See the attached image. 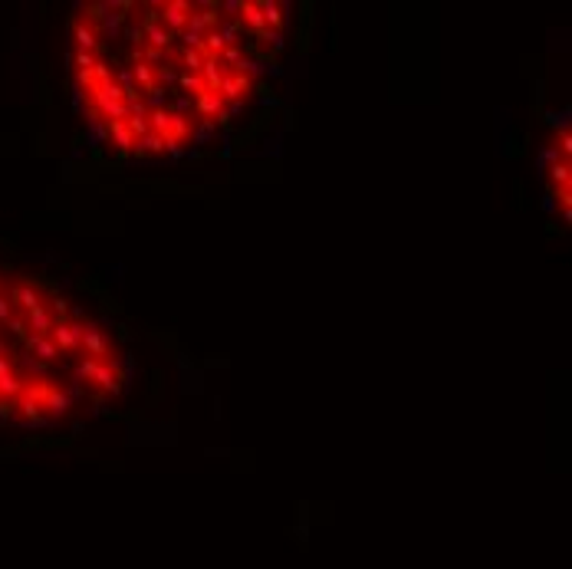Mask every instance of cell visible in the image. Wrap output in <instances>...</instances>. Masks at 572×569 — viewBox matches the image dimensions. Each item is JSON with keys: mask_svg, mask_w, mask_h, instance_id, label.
<instances>
[{"mask_svg": "<svg viewBox=\"0 0 572 569\" xmlns=\"http://www.w3.org/2000/svg\"><path fill=\"white\" fill-rule=\"evenodd\" d=\"M191 135V122H188V116L184 112H172L168 109V125H165V142H178L181 145L184 139Z\"/></svg>", "mask_w": 572, "mask_h": 569, "instance_id": "obj_8", "label": "cell"}, {"mask_svg": "<svg viewBox=\"0 0 572 569\" xmlns=\"http://www.w3.org/2000/svg\"><path fill=\"white\" fill-rule=\"evenodd\" d=\"M562 151H566V155H572V135H569V132H562Z\"/></svg>", "mask_w": 572, "mask_h": 569, "instance_id": "obj_26", "label": "cell"}, {"mask_svg": "<svg viewBox=\"0 0 572 569\" xmlns=\"http://www.w3.org/2000/svg\"><path fill=\"white\" fill-rule=\"evenodd\" d=\"M76 378L79 382H89L99 395H116L122 388V372L116 359H83L76 365Z\"/></svg>", "mask_w": 572, "mask_h": 569, "instance_id": "obj_1", "label": "cell"}, {"mask_svg": "<svg viewBox=\"0 0 572 569\" xmlns=\"http://www.w3.org/2000/svg\"><path fill=\"white\" fill-rule=\"evenodd\" d=\"M50 339L56 343V349H60V352H83V322H76V320H63V322H60V320H56Z\"/></svg>", "mask_w": 572, "mask_h": 569, "instance_id": "obj_3", "label": "cell"}, {"mask_svg": "<svg viewBox=\"0 0 572 569\" xmlns=\"http://www.w3.org/2000/svg\"><path fill=\"white\" fill-rule=\"evenodd\" d=\"M132 79H135V86H139L141 92H151V89L158 86V83H155V66L141 63V60H132Z\"/></svg>", "mask_w": 572, "mask_h": 569, "instance_id": "obj_12", "label": "cell"}, {"mask_svg": "<svg viewBox=\"0 0 572 569\" xmlns=\"http://www.w3.org/2000/svg\"><path fill=\"white\" fill-rule=\"evenodd\" d=\"M148 112H155V109H165V92H162V89H158V86H155V89H151V92H148Z\"/></svg>", "mask_w": 572, "mask_h": 569, "instance_id": "obj_25", "label": "cell"}, {"mask_svg": "<svg viewBox=\"0 0 572 569\" xmlns=\"http://www.w3.org/2000/svg\"><path fill=\"white\" fill-rule=\"evenodd\" d=\"M83 352L89 359H116L112 355V339L106 336V329L99 322H83Z\"/></svg>", "mask_w": 572, "mask_h": 569, "instance_id": "obj_2", "label": "cell"}, {"mask_svg": "<svg viewBox=\"0 0 572 569\" xmlns=\"http://www.w3.org/2000/svg\"><path fill=\"white\" fill-rule=\"evenodd\" d=\"M217 60H221V66H230V73H234V69H237V63L244 60V53H240V46H227Z\"/></svg>", "mask_w": 572, "mask_h": 569, "instance_id": "obj_21", "label": "cell"}, {"mask_svg": "<svg viewBox=\"0 0 572 569\" xmlns=\"http://www.w3.org/2000/svg\"><path fill=\"white\" fill-rule=\"evenodd\" d=\"M250 86H253V83H250L244 73H224V83H221V92H217V96L224 99V102H240V99L250 92Z\"/></svg>", "mask_w": 572, "mask_h": 569, "instance_id": "obj_6", "label": "cell"}, {"mask_svg": "<svg viewBox=\"0 0 572 569\" xmlns=\"http://www.w3.org/2000/svg\"><path fill=\"white\" fill-rule=\"evenodd\" d=\"M69 409H73V402H69V395H66V392H63V388H56V392H53V395H50V398H46V418H63V415H66V411H69Z\"/></svg>", "mask_w": 572, "mask_h": 569, "instance_id": "obj_15", "label": "cell"}, {"mask_svg": "<svg viewBox=\"0 0 572 569\" xmlns=\"http://www.w3.org/2000/svg\"><path fill=\"white\" fill-rule=\"evenodd\" d=\"M260 4V13H263V23H267V30H277L280 33L283 27V11H286V4H277V0H257Z\"/></svg>", "mask_w": 572, "mask_h": 569, "instance_id": "obj_11", "label": "cell"}, {"mask_svg": "<svg viewBox=\"0 0 572 569\" xmlns=\"http://www.w3.org/2000/svg\"><path fill=\"white\" fill-rule=\"evenodd\" d=\"M178 86L188 89V92H195V99L201 96V92H207L204 79H201V76H195V73H181V76H178Z\"/></svg>", "mask_w": 572, "mask_h": 569, "instance_id": "obj_20", "label": "cell"}, {"mask_svg": "<svg viewBox=\"0 0 572 569\" xmlns=\"http://www.w3.org/2000/svg\"><path fill=\"white\" fill-rule=\"evenodd\" d=\"M109 142L119 149V155H129V151L135 149V135L129 132L125 122H109Z\"/></svg>", "mask_w": 572, "mask_h": 569, "instance_id": "obj_10", "label": "cell"}, {"mask_svg": "<svg viewBox=\"0 0 572 569\" xmlns=\"http://www.w3.org/2000/svg\"><path fill=\"white\" fill-rule=\"evenodd\" d=\"M191 11H195V7H191L188 0H168V4L162 7V27L172 33V36H174V33H181L184 27H188Z\"/></svg>", "mask_w": 572, "mask_h": 569, "instance_id": "obj_5", "label": "cell"}, {"mask_svg": "<svg viewBox=\"0 0 572 569\" xmlns=\"http://www.w3.org/2000/svg\"><path fill=\"white\" fill-rule=\"evenodd\" d=\"M23 352H27V359L36 365H50L60 359V349H56V343L50 339V336H40V333H30L27 339H23Z\"/></svg>", "mask_w": 572, "mask_h": 569, "instance_id": "obj_4", "label": "cell"}, {"mask_svg": "<svg viewBox=\"0 0 572 569\" xmlns=\"http://www.w3.org/2000/svg\"><path fill=\"white\" fill-rule=\"evenodd\" d=\"M195 109L204 118H217L221 112H224V99L217 96V92H201V96L195 99Z\"/></svg>", "mask_w": 572, "mask_h": 569, "instance_id": "obj_14", "label": "cell"}, {"mask_svg": "<svg viewBox=\"0 0 572 569\" xmlns=\"http://www.w3.org/2000/svg\"><path fill=\"white\" fill-rule=\"evenodd\" d=\"M122 20H125V13H112V17H106V20H102V30L116 36V33L122 30Z\"/></svg>", "mask_w": 572, "mask_h": 569, "instance_id": "obj_22", "label": "cell"}, {"mask_svg": "<svg viewBox=\"0 0 572 569\" xmlns=\"http://www.w3.org/2000/svg\"><path fill=\"white\" fill-rule=\"evenodd\" d=\"M125 40H129L135 50H141V43H145V33H141V27H129V30H125Z\"/></svg>", "mask_w": 572, "mask_h": 569, "instance_id": "obj_24", "label": "cell"}, {"mask_svg": "<svg viewBox=\"0 0 572 569\" xmlns=\"http://www.w3.org/2000/svg\"><path fill=\"white\" fill-rule=\"evenodd\" d=\"M181 63H184V73H201V66H204V53L201 50H184L181 53Z\"/></svg>", "mask_w": 572, "mask_h": 569, "instance_id": "obj_19", "label": "cell"}, {"mask_svg": "<svg viewBox=\"0 0 572 569\" xmlns=\"http://www.w3.org/2000/svg\"><path fill=\"white\" fill-rule=\"evenodd\" d=\"M240 7H244V0H224V4H221V11H224L230 20H240Z\"/></svg>", "mask_w": 572, "mask_h": 569, "instance_id": "obj_23", "label": "cell"}, {"mask_svg": "<svg viewBox=\"0 0 572 569\" xmlns=\"http://www.w3.org/2000/svg\"><path fill=\"white\" fill-rule=\"evenodd\" d=\"M135 155H148V151H165V139L162 135H155V132H148V135H141V139H135Z\"/></svg>", "mask_w": 572, "mask_h": 569, "instance_id": "obj_17", "label": "cell"}, {"mask_svg": "<svg viewBox=\"0 0 572 569\" xmlns=\"http://www.w3.org/2000/svg\"><path fill=\"white\" fill-rule=\"evenodd\" d=\"M550 174H552V184H556V191H569V161H552V168H550Z\"/></svg>", "mask_w": 572, "mask_h": 569, "instance_id": "obj_18", "label": "cell"}, {"mask_svg": "<svg viewBox=\"0 0 572 569\" xmlns=\"http://www.w3.org/2000/svg\"><path fill=\"white\" fill-rule=\"evenodd\" d=\"M141 33H145V40H148V46L151 50H168V46L174 43V36L168 30H165L162 23H151V27H141Z\"/></svg>", "mask_w": 572, "mask_h": 569, "instance_id": "obj_13", "label": "cell"}, {"mask_svg": "<svg viewBox=\"0 0 572 569\" xmlns=\"http://www.w3.org/2000/svg\"><path fill=\"white\" fill-rule=\"evenodd\" d=\"M73 40L83 53H99V50H102V46H99V27H92V23H86V20L73 23Z\"/></svg>", "mask_w": 572, "mask_h": 569, "instance_id": "obj_7", "label": "cell"}, {"mask_svg": "<svg viewBox=\"0 0 572 569\" xmlns=\"http://www.w3.org/2000/svg\"><path fill=\"white\" fill-rule=\"evenodd\" d=\"M240 27L253 30L257 36H263V33H267V23H263V13H260L257 0H244V7H240Z\"/></svg>", "mask_w": 572, "mask_h": 569, "instance_id": "obj_9", "label": "cell"}, {"mask_svg": "<svg viewBox=\"0 0 572 569\" xmlns=\"http://www.w3.org/2000/svg\"><path fill=\"white\" fill-rule=\"evenodd\" d=\"M86 125H89V145H92V149H99V145L109 139V122H106V118H99L96 112H89Z\"/></svg>", "mask_w": 572, "mask_h": 569, "instance_id": "obj_16", "label": "cell"}]
</instances>
